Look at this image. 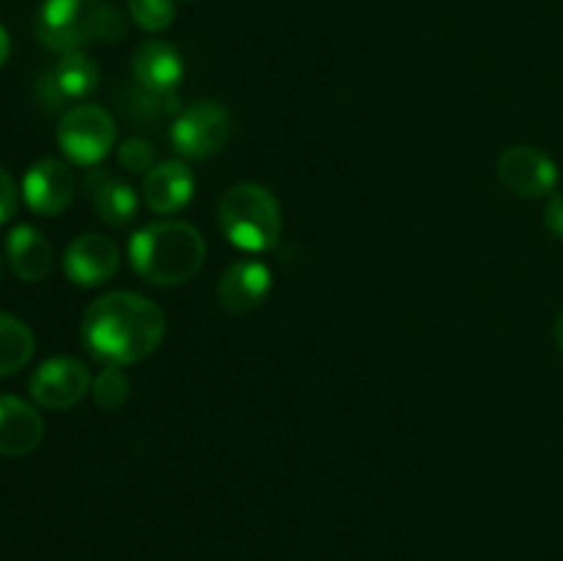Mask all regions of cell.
<instances>
[{"instance_id": "1", "label": "cell", "mask_w": 563, "mask_h": 561, "mask_svg": "<svg viewBox=\"0 0 563 561\" xmlns=\"http://www.w3.org/2000/svg\"><path fill=\"white\" fill-rule=\"evenodd\" d=\"M165 339V314L137 292H108L82 314V344L104 366L143 361Z\"/></svg>"}, {"instance_id": "2", "label": "cell", "mask_w": 563, "mask_h": 561, "mask_svg": "<svg viewBox=\"0 0 563 561\" xmlns=\"http://www.w3.org/2000/svg\"><path fill=\"white\" fill-rule=\"evenodd\" d=\"M207 262V240L187 220H157L130 240V264L146 284L181 286Z\"/></svg>"}, {"instance_id": "3", "label": "cell", "mask_w": 563, "mask_h": 561, "mask_svg": "<svg viewBox=\"0 0 563 561\" xmlns=\"http://www.w3.org/2000/svg\"><path fill=\"white\" fill-rule=\"evenodd\" d=\"M218 223L225 240L247 253L273 251L284 231V215L273 193L256 182H240L223 193Z\"/></svg>"}, {"instance_id": "4", "label": "cell", "mask_w": 563, "mask_h": 561, "mask_svg": "<svg viewBox=\"0 0 563 561\" xmlns=\"http://www.w3.org/2000/svg\"><path fill=\"white\" fill-rule=\"evenodd\" d=\"M234 135V116L218 99L187 105L170 127V143L187 160H209L223 152Z\"/></svg>"}, {"instance_id": "5", "label": "cell", "mask_w": 563, "mask_h": 561, "mask_svg": "<svg viewBox=\"0 0 563 561\" xmlns=\"http://www.w3.org/2000/svg\"><path fill=\"white\" fill-rule=\"evenodd\" d=\"M119 127L102 105H71L55 130L60 152L75 165H97L115 146Z\"/></svg>"}, {"instance_id": "6", "label": "cell", "mask_w": 563, "mask_h": 561, "mask_svg": "<svg viewBox=\"0 0 563 561\" xmlns=\"http://www.w3.org/2000/svg\"><path fill=\"white\" fill-rule=\"evenodd\" d=\"M91 0H44L36 14V36L49 53H80L93 44Z\"/></svg>"}, {"instance_id": "7", "label": "cell", "mask_w": 563, "mask_h": 561, "mask_svg": "<svg viewBox=\"0 0 563 561\" xmlns=\"http://www.w3.org/2000/svg\"><path fill=\"white\" fill-rule=\"evenodd\" d=\"M91 372L80 358L58 355L44 361L33 372L27 388H31L33 402L44 410H69L91 391Z\"/></svg>"}, {"instance_id": "8", "label": "cell", "mask_w": 563, "mask_h": 561, "mask_svg": "<svg viewBox=\"0 0 563 561\" xmlns=\"http://www.w3.org/2000/svg\"><path fill=\"white\" fill-rule=\"evenodd\" d=\"M498 179L520 198L553 196L559 185V165L537 146H511L495 163Z\"/></svg>"}, {"instance_id": "9", "label": "cell", "mask_w": 563, "mask_h": 561, "mask_svg": "<svg viewBox=\"0 0 563 561\" xmlns=\"http://www.w3.org/2000/svg\"><path fill=\"white\" fill-rule=\"evenodd\" d=\"M99 86V66L86 50L80 53L60 55L58 64L44 72L36 82L38 102L47 110H58L60 105L75 102V99L88 97Z\"/></svg>"}, {"instance_id": "10", "label": "cell", "mask_w": 563, "mask_h": 561, "mask_svg": "<svg viewBox=\"0 0 563 561\" xmlns=\"http://www.w3.org/2000/svg\"><path fill=\"white\" fill-rule=\"evenodd\" d=\"M77 179L66 163L55 157L36 160L22 179V198L27 209L42 218H55L75 201Z\"/></svg>"}, {"instance_id": "11", "label": "cell", "mask_w": 563, "mask_h": 561, "mask_svg": "<svg viewBox=\"0 0 563 561\" xmlns=\"http://www.w3.org/2000/svg\"><path fill=\"white\" fill-rule=\"evenodd\" d=\"M121 264L119 245L104 234H80L66 245L64 253V273L66 278L82 289L108 284L115 278Z\"/></svg>"}, {"instance_id": "12", "label": "cell", "mask_w": 563, "mask_h": 561, "mask_svg": "<svg viewBox=\"0 0 563 561\" xmlns=\"http://www.w3.org/2000/svg\"><path fill=\"white\" fill-rule=\"evenodd\" d=\"M82 187H86L88 201H91L93 212L102 223L113 226V229H124L137 218L141 198H137L135 187L121 179L119 174H113V170H88Z\"/></svg>"}, {"instance_id": "13", "label": "cell", "mask_w": 563, "mask_h": 561, "mask_svg": "<svg viewBox=\"0 0 563 561\" xmlns=\"http://www.w3.org/2000/svg\"><path fill=\"white\" fill-rule=\"evenodd\" d=\"M269 289H273V273L267 264L256 262V258H242L223 273L218 284V297L225 311L251 314L267 300Z\"/></svg>"}, {"instance_id": "14", "label": "cell", "mask_w": 563, "mask_h": 561, "mask_svg": "<svg viewBox=\"0 0 563 561\" xmlns=\"http://www.w3.org/2000/svg\"><path fill=\"white\" fill-rule=\"evenodd\" d=\"M192 193H196V176L181 160H165L143 176V204L157 215H174L185 209Z\"/></svg>"}, {"instance_id": "15", "label": "cell", "mask_w": 563, "mask_h": 561, "mask_svg": "<svg viewBox=\"0 0 563 561\" xmlns=\"http://www.w3.org/2000/svg\"><path fill=\"white\" fill-rule=\"evenodd\" d=\"M132 75L137 86L168 94L185 80V61L174 44L163 38H146L132 53Z\"/></svg>"}, {"instance_id": "16", "label": "cell", "mask_w": 563, "mask_h": 561, "mask_svg": "<svg viewBox=\"0 0 563 561\" xmlns=\"http://www.w3.org/2000/svg\"><path fill=\"white\" fill-rule=\"evenodd\" d=\"M44 438V418L20 396H0V457H25Z\"/></svg>"}, {"instance_id": "17", "label": "cell", "mask_w": 563, "mask_h": 561, "mask_svg": "<svg viewBox=\"0 0 563 561\" xmlns=\"http://www.w3.org/2000/svg\"><path fill=\"white\" fill-rule=\"evenodd\" d=\"M5 256H9L11 270L20 280L36 284L44 280L53 270V245L36 226H14L5 237Z\"/></svg>"}, {"instance_id": "18", "label": "cell", "mask_w": 563, "mask_h": 561, "mask_svg": "<svg viewBox=\"0 0 563 561\" xmlns=\"http://www.w3.org/2000/svg\"><path fill=\"white\" fill-rule=\"evenodd\" d=\"M119 105L126 119H132L135 124H157V121L170 119V116L176 119L185 110L176 91H148L143 86H132L130 91L121 94Z\"/></svg>"}, {"instance_id": "19", "label": "cell", "mask_w": 563, "mask_h": 561, "mask_svg": "<svg viewBox=\"0 0 563 561\" xmlns=\"http://www.w3.org/2000/svg\"><path fill=\"white\" fill-rule=\"evenodd\" d=\"M36 339L22 319L0 311V377L16 374L31 363Z\"/></svg>"}, {"instance_id": "20", "label": "cell", "mask_w": 563, "mask_h": 561, "mask_svg": "<svg viewBox=\"0 0 563 561\" xmlns=\"http://www.w3.org/2000/svg\"><path fill=\"white\" fill-rule=\"evenodd\" d=\"M91 394L93 402H97L102 410L119 413L121 407L130 402L132 383L121 366H104L102 372L97 374V380L91 383Z\"/></svg>"}, {"instance_id": "21", "label": "cell", "mask_w": 563, "mask_h": 561, "mask_svg": "<svg viewBox=\"0 0 563 561\" xmlns=\"http://www.w3.org/2000/svg\"><path fill=\"white\" fill-rule=\"evenodd\" d=\"M130 16L141 31H168L176 20V0H126Z\"/></svg>"}, {"instance_id": "22", "label": "cell", "mask_w": 563, "mask_h": 561, "mask_svg": "<svg viewBox=\"0 0 563 561\" xmlns=\"http://www.w3.org/2000/svg\"><path fill=\"white\" fill-rule=\"evenodd\" d=\"M91 38L102 44H115L126 36V16L115 3L91 0Z\"/></svg>"}, {"instance_id": "23", "label": "cell", "mask_w": 563, "mask_h": 561, "mask_svg": "<svg viewBox=\"0 0 563 561\" xmlns=\"http://www.w3.org/2000/svg\"><path fill=\"white\" fill-rule=\"evenodd\" d=\"M119 165L126 174L146 176L157 165V148H154L152 141H146L141 135L126 138L119 146Z\"/></svg>"}, {"instance_id": "24", "label": "cell", "mask_w": 563, "mask_h": 561, "mask_svg": "<svg viewBox=\"0 0 563 561\" xmlns=\"http://www.w3.org/2000/svg\"><path fill=\"white\" fill-rule=\"evenodd\" d=\"M16 204H20V193H16L14 179L9 176V170L0 168V226L14 218Z\"/></svg>"}, {"instance_id": "25", "label": "cell", "mask_w": 563, "mask_h": 561, "mask_svg": "<svg viewBox=\"0 0 563 561\" xmlns=\"http://www.w3.org/2000/svg\"><path fill=\"white\" fill-rule=\"evenodd\" d=\"M544 226L553 237L563 240V190H555L548 198V207H544Z\"/></svg>"}, {"instance_id": "26", "label": "cell", "mask_w": 563, "mask_h": 561, "mask_svg": "<svg viewBox=\"0 0 563 561\" xmlns=\"http://www.w3.org/2000/svg\"><path fill=\"white\" fill-rule=\"evenodd\" d=\"M9 55H11V36H9V31L0 25V66L9 61Z\"/></svg>"}, {"instance_id": "27", "label": "cell", "mask_w": 563, "mask_h": 561, "mask_svg": "<svg viewBox=\"0 0 563 561\" xmlns=\"http://www.w3.org/2000/svg\"><path fill=\"white\" fill-rule=\"evenodd\" d=\"M553 336H555V344H559V350L563 352V311L555 317V324H553Z\"/></svg>"}, {"instance_id": "28", "label": "cell", "mask_w": 563, "mask_h": 561, "mask_svg": "<svg viewBox=\"0 0 563 561\" xmlns=\"http://www.w3.org/2000/svg\"><path fill=\"white\" fill-rule=\"evenodd\" d=\"M0 273H3V264H0Z\"/></svg>"}]
</instances>
